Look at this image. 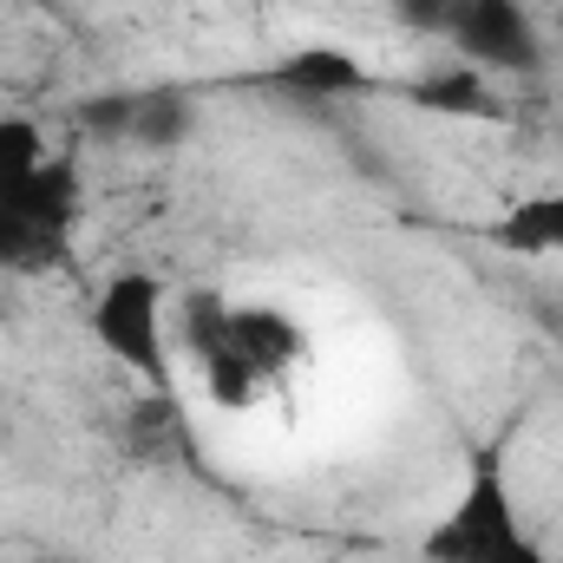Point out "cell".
I'll list each match as a JSON object with an SVG mask.
<instances>
[{"mask_svg": "<svg viewBox=\"0 0 563 563\" xmlns=\"http://www.w3.org/2000/svg\"><path fill=\"white\" fill-rule=\"evenodd\" d=\"M426 563H558L498 459H478L426 531Z\"/></svg>", "mask_w": 563, "mask_h": 563, "instance_id": "1", "label": "cell"}, {"mask_svg": "<svg viewBox=\"0 0 563 563\" xmlns=\"http://www.w3.org/2000/svg\"><path fill=\"white\" fill-rule=\"evenodd\" d=\"M86 334L92 347L139 380L144 394H164L177 374V341H170V288L151 269H112L86 301Z\"/></svg>", "mask_w": 563, "mask_h": 563, "instance_id": "2", "label": "cell"}, {"mask_svg": "<svg viewBox=\"0 0 563 563\" xmlns=\"http://www.w3.org/2000/svg\"><path fill=\"white\" fill-rule=\"evenodd\" d=\"M445 46L485 73V79H511V73H531L544 59V20L525 7V0H465Z\"/></svg>", "mask_w": 563, "mask_h": 563, "instance_id": "3", "label": "cell"}, {"mask_svg": "<svg viewBox=\"0 0 563 563\" xmlns=\"http://www.w3.org/2000/svg\"><path fill=\"white\" fill-rule=\"evenodd\" d=\"M0 203H79L73 164L33 119H0Z\"/></svg>", "mask_w": 563, "mask_h": 563, "instance_id": "4", "label": "cell"}, {"mask_svg": "<svg viewBox=\"0 0 563 563\" xmlns=\"http://www.w3.org/2000/svg\"><path fill=\"white\" fill-rule=\"evenodd\" d=\"M492 243L511 256H531V263H563V177L505 203V217L492 223Z\"/></svg>", "mask_w": 563, "mask_h": 563, "instance_id": "5", "label": "cell"}, {"mask_svg": "<svg viewBox=\"0 0 563 563\" xmlns=\"http://www.w3.org/2000/svg\"><path fill=\"white\" fill-rule=\"evenodd\" d=\"M459 7L465 0H394V20L407 26V33H452V20H459Z\"/></svg>", "mask_w": 563, "mask_h": 563, "instance_id": "6", "label": "cell"}, {"mask_svg": "<svg viewBox=\"0 0 563 563\" xmlns=\"http://www.w3.org/2000/svg\"><path fill=\"white\" fill-rule=\"evenodd\" d=\"M288 79H301V86H334V92H347L354 86V59H341V53H308V59H295L288 66Z\"/></svg>", "mask_w": 563, "mask_h": 563, "instance_id": "7", "label": "cell"}, {"mask_svg": "<svg viewBox=\"0 0 563 563\" xmlns=\"http://www.w3.org/2000/svg\"><path fill=\"white\" fill-rule=\"evenodd\" d=\"M551 26H558V40H563V0H558V7H551Z\"/></svg>", "mask_w": 563, "mask_h": 563, "instance_id": "8", "label": "cell"}]
</instances>
